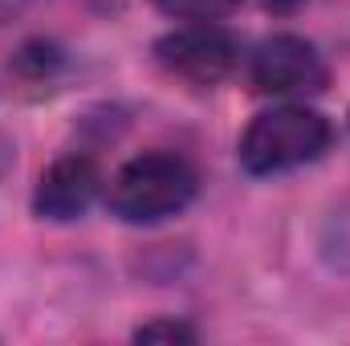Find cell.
<instances>
[{"label": "cell", "instance_id": "obj_3", "mask_svg": "<svg viewBox=\"0 0 350 346\" xmlns=\"http://www.w3.org/2000/svg\"><path fill=\"white\" fill-rule=\"evenodd\" d=\"M155 53H159L163 70H172L183 82H196V86L224 82L237 70V41L224 29H216V25L179 29V33L163 37L155 45Z\"/></svg>", "mask_w": 350, "mask_h": 346}, {"label": "cell", "instance_id": "obj_4", "mask_svg": "<svg viewBox=\"0 0 350 346\" xmlns=\"http://www.w3.org/2000/svg\"><path fill=\"white\" fill-rule=\"evenodd\" d=\"M253 86L261 94H318L326 86V66L318 57V49L293 33H281L273 41H265L253 57Z\"/></svg>", "mask_w": 350, "mask_h": 346}, {"label": "cell", "instance_id": "obj_8", "mask_svg": "<svg viewBox=\"0 0 350 346\" xmlns=\"http://www.w3.org/2000/svg\"><path fill=\"white\" fill-rule=\"evenodd\" d=\"M139 338L143 343H151V338H191V330L179 326V322H155V326H143Z\"/></svg>", "mask_w": 350, "mask_h": 346}, {"label": "cell", "instance_id": "obj_9", "mask_svg": "<svg viewBox=\"0 0 350 346\" xmlns=\"http://www.w3.org/2000/svg\"><path fill=\"white\" fill-rule=\"evenodd\" d=\"M265 4H269V8H277V12H289V8H297L301 0H265Z\"/></svg>", "mask_w": 350, "mask_h": 346}, {"label": "cell", "instance_id": "obj_1", "mask_svg": "<svg viewBox=\"0 0 350 346\" xmlns=\"http://www.w3.org/2000/svg\"><path fill=\"white\" fill-rule=\"evenodd\" d=\"M330 147V122L306 106H273L257 114L241 139V163L253 175L289 172L314 163Z\"/></svg>", "mask_w": 350, "mask_h": 346}, {"label": "cell", "instance_id": "obj_2", "mask_svg": "<svg viewBox=\"0 0 350 346\" xmlns=\"http://www.w3.org/2000/svg\"><path fill=\"white\" fill-rule=\"evenodd\" d=\"M196 183L200 179H196L187 159L167 155V151H151V155L131 159L114 175L110 208L131 224H151V220L183 212L196 196Z\"/></svg>", "mask_w": 350, "mask_h": 346}, {"label": "cell", "instance_id": "obj_5", "mask_svg": "<svg viewBox=\"0 0 350 346\" xmlns=\"http://www.w3.org/2000/svg\"><path fill=\"white\" fill-rule=\"evenodd\" d=\"M98 187H102L98 163L86 159V155H70V159H57L49 172L41 175L37 196H33V208L45 220H78L90 204H94Z\"/></svg>", "mask_w": 350, "mask_h": 346}, {"label": "cell", "instance_id": "obj_6", "mask_svg": "<svg viewBox=\"0 0 350 346\" xmlns=\"http://www.w3.org/2000/svg\"><path fill=\"white\" fill-rule=\"evenodd\" d=\"M155 4L179 21H216V16L232 12L241 0H155Z\"/></svg>", "mask_w": 350, "mask_h": 346}, {"label": "cell", "instance_id": "obj_7", "mask_svg": "<svg viewBox=\"0 0 350 346\" xmlns=\"http://www.w3.org/2000/svg\"><path fill=\"white\" fill-rule=\"evenodd\" d=\"M326 253L330 261L338 265V269H347L350 273V212H334V220H330V232H326Z\"/></svg>", "mask_w": 350, "mask_h": 346}]
</instances>
